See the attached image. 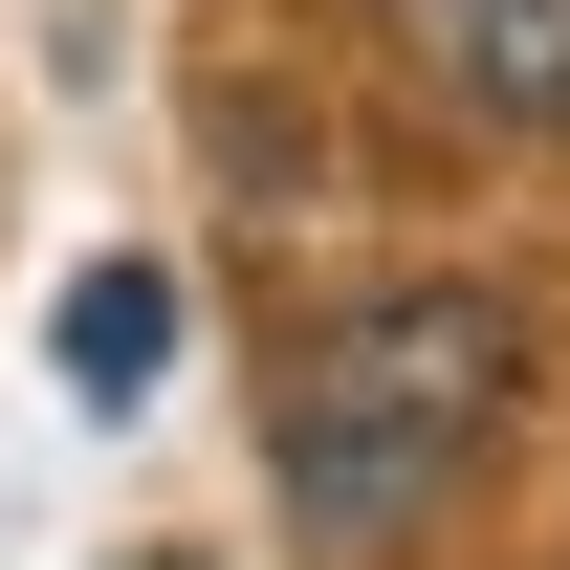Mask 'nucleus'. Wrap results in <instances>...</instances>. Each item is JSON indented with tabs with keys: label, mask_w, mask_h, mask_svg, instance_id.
Returning <instances> with one entry per match:
<instances>
[{
	"label": "nucleus",
	"mask_w": 570,
	"mask_h": 570,
	"mask_svg": "<svg viewBox=\"0 0 570 570\" xmlns=\"http://www.w3.org/2000/svg\"><path fill=\"white\" fill-rule=\"evenodd\" d=\"M110 570H198V549H110Z\"/></svg>",
	"instance_id": "obj_4"
},
{
	"label": "nucleus",
	"mask_w": 570,
	"mask_h": 570,
	"mask_svg": "<svg viewBox=\"0 0 570 570\" xmlns=\"http://www.w3.org/2000/svg\"><path fill=\"white\" fill-rule=\"evenodd\" d=\"M527 417V307L504 285H373L285 352V417H264V483L330 570L417 549L439 504L483 483V439Z\"/></svg>",
	"instance_id": "obj_1"
},
{
	"label": "nucleus",
	"mask_w": 570,
	"mask_h": 570,
	"mask_svg": "<svg viewBox=\"0 0 570 570\" xmlns=\"http://www.w3.org/2000/svg\"><path fill=\"white\" fill-rule=\"evenodd\" d=\"M373 45L461 132H570V0H373Z\"/></svg>",
	"instance_id": "obj_2"
},
{
	"label": "nucleus",
	"mask_w": 570,
	"mask_h": 570,
	"mask_svg": "<svg viewBox=\"0 0 570 570\" xmlns=\"http://www.w3.org/2000/svg\"><path fill=\"white\" fill-rule=\"evenodd\" d=\"M154 373H176V285H154V264H88V285H67V395L132 417Z\"/></svg>",
	"instance_id": "obj_3"
}]
</instances>
